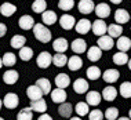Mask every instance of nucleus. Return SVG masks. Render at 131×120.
I'll return each mask as SVG.
<instances>
[{
    "label": "nucleus",
    "mask_w": 131,
    "mask_h": 120,
    "mask_svg": "<svg viewBox=\"0 0 131 120\" xmlns=\"http://www.w3.org/2000/svg\"><path fill=\"white\" fill-rule=\"evenodd\" d=\"M26 95H28V98L32 101H37V100H41L43 98V93H41V90L39 89V87L36 86V84H32V86H29L26 89Z\"/></svg>",
    "instance_id": "423d86ee"
},
{
    "label": "nucleus",
    "mask_w": 131,
    "mask_h": 120,
    "mask_svg": "<svg viewBox=\"0 0 131 120\" xmlns=\"http://www.w3.org/2000/svg\"><path fill=\"white\" fill-rule=\"evenodd\" d=\"M36 86L41 90L43 95L51 93V83H50V80L46 79V77H40V79H39L37 82H36Z\"/></svg>",
    "instance_id": "a878e982"
},
{
    "label": "nucleus",
    "mask_w": 131,
    "mask_h": 120,
    "mask_svg": "<svg viewBox=\"0 0 131 120\" xmlns=\"http://www.w3.org/2000/svg\"><path fill=\"white\" fill-rule=\"evenodd\" d=\"M36 63H37L39 68H41V69L48 68V66H50L51 63H52V55L50 54V52H47V51L40 52V54L37 55Z\"/></svg>",
    "instance_id": "7ed1b4c3"
},
{
    "label": "nucleus",
    "mask_w": 131,
    "mask_h": 120,
    "mask_svg": "<svg viewBox=\"0 0 131 120\" xmlns=\"http://www.w3.org/2000/svg\"><path fill=\"white\" fill-rule=\"evenodd\" d=\"M117 90L115 89L113 86H108V87H105L104 91H102V94H101V97L104 98L105 101H108V102H111V101H115L116 100V97H117Z\"/></svg>",
    "instance_id": "6ab92c4d"
},
{
    "label": "nucleus",
    "mask_w": 131,
    "mask_h": 120,
    "mask_svg": "<svg viewBox=\"0 0 131 120\" xmlns=\"http://www.w3.org/2000/svg\"><path fill=\"white\" fill-rule=\"evenodd\" d=\"M101 94L98 91H90L87 93V97H86V104H88V106H97V105L101 104Z\"/></svg>",
    "instance_id": "2eb2a0df"
},
{
    "label": "nucleus",
    "mask_w": 131,
    "mask_h": 120,
    "mask_svg": "<svg viewBox=\"0 0 131 120\" xmlns=\"http://www.w3.org/2000/svg\"><path fill=\"white\" fill-rule=\"evenodd\" d=\"M32 57H33V50H32L30 47H22L19 50V58L22 59V61H30Z\"/></svg>",
    "instance_id": "4c0bfd02"
},
{
    "label": "nucleus",
    "mask_w": 131,
    "mask_h": 120,
    "mask_svg": "<svg viewBox=\"0 0 131 120\" xmlns=\"http://www.w3.org/2000/svg\"><path fill=\"white\" fill-rule=\"evenodd\" d=\"M3 66V61H2V58H0V68Z\"/></svg>",
    "instance_id": "3c124183"
},
{
    "label": "nucleus",
    "mask_w": 131,
    "mask_h": 120,
    "mask_svg": "<svg viewBox=\"0 0 131 120\" xmlns=\"http://www.w3.org/2000/svg\"><path fill=\"white\" fill-rule=\"evenodd\" d=\"M127 63H128V69H130V70H131V58H130V59H128V62H127Z\"/></svg>",
    "instance_id": "09e8293b"
},
{
    "label": "nucleus",
    "mask_w": 131,
    "mask_h": 120,
    "mask_svg": "<svg viewBox=\"0 0 131 120\" xmlns=\"http://www.w3.org/2000/svg\"><path fill=\"white\" fill-rule=\"evenodd\" d=\"M72 112H73V106L70 104H68V102H62L58 108V113L62 117H70Z\"/></svg>",
    "instance_id": "7c9ffc66"
},
{
    "label": "nucleus",
    "mask_w": 131,
    "mask_h": 120,
    "mask_svg": "<svg viewBox=\"0 0 131 120\" xmlns=\"http://www.w3.org/2000/svg\"><path fill=\"white\" fill-rule=\"evenodd\" d=\"M117 120H130V117H119Z\"/></svg>",
    "instance_id": "8fccbe9b"
},
{
    "label": "nucleus",
    "mask_w": 131,
    "mask_h": 120,
    "mask_svg": "<svg viewBox=\"0 0 131 120\" xmlns=\"http://www.w3.org/2000/svg\"><path fill=\"white\" fill-rule=\"evenodd\" d=\"M18 25H19L21 29H24V30H30L32 28L35 26V19H33V17H30V15H22L18 19Z\"/></svg>",
    "instance_id": "dca6fc26"
},
{
    "label": "nucleus",
    "mask_w": 131,
    "mask_h": 120,
    "mask_svg": "<svg viewBox=\"0 0 131 120\" xmlns=\"http://www.w3.org/2000/svg\"><path fill=\"white\" fill-rule=\"evenodd\" d=\"M69 120H81V117H77V116H76V117H70Z\"/></svg>",
    "instance_id": "de8ad7c7"
},
{
    "label": "nucleus",
    "mask_w": 131,
    "mask_h": 120,
    "mask_svg": "<svg viewBox=\"0 0 131 120\" xmlns=\"http://www.w3.org/2000/svg\"><path fill=\"white\" fill-rule=\"evenodd\" d=\"M98 47L101 48V50H105V51H109L113 48V46H115V41H113L112 37H109L108 35H105V36H101L98 39Z\"/></svg>",
    "instance_id": "9d476101"
},
{
    "label": "nucleus",
    "mask_w": 131,
    "mask_h": 120,
    "mask_svg": "<svg viewBox=\"0 0 131 120\" xmlns=\"http://www.w3.org/2000/svg\"><path fill=\"white\" fill-rule=\"evenodd\" d=\"M106 120H117L119 119V109L117 108H108L104 113Z\"/></svg>",
    "instance_id": "ea45409f"
},
{
    "label": "nucleus",
    "mask_w": 131,
    "mask_h": 120,
    "mask_svg": "<svg viewBox=\"0 0 131 120\" xmlns=\"http://www.w3.org/2000/svg\"><path fill=\"white\" fill-rule=\"evenodd\" d=\"M47 8V2L46 0H35L32 4V10L37 14H43Z\"/></svg>",
    "instance_id": "473e14b6"
},
{
    "label": "nucleus",
    "mask_w": 131,
    "mask_h": 120,
    "mask_svg": "<svg viewBox=\"0 0 131 120\" xmlns=\"http://www.w3.org/2000/svg\"><path fill=\"white\" fill-rule=\"evenodd\" d=\"M128 55H127V52H116L115 55H113V62L116 63V65H126L127 62H128Z\"/></svg>",
    "instance_id": "72a5a7b5"
},
{
    "label": "nucleus",
    "mask_w": 131,
    "mask_h": 120,
    "mask_svg": "<svg viewBox=\"0 0 131 120\" xmlns=\"http://www.w3.org/2000/svg\"><path fill=\"white\" fill-rule=\"evenodd\" d=\"M94 11H95V15L98 17V19H105L111 15V7L106 3H100V4L95 6Z\"/></svg>",
    "instance_id": "20e7f679"
},
{
    "label": "nucleus",
    "mask_w": 131,
    "mask_h": 120,
    "mask_svg": "<svg viewBox=\"0 0 131 120\" xmlns=\"http://www.w3.org/2000/svg\"><path fill=\"white\" fill-rule=\"evenodd\" d=\"M101 57H102V50L98 47V46H93V47L88 48V51H87V58L90 59L91 62L100 61Z\"/></svg>",
    "instance_id": "aec40b11"
},
{
    "label": "nucleus",
    "mask_w": 131,
    "mask_h": 120,
    "mask_svg": "<svg viewBox=\"0 0 131 120\" xmlns=\"http://www.w3.org/2000/svg\"><path fill=\"white\" fill-rule=\"evenodd\" d=\"M86 75H87V77L90 80H97V79H100V77H101V69L98 68V66L93 65V66H90V68L87 69Z\"/></svg>",
    "instance_id": "c9c22d12"
},
{
    "label": "nucleus",
    "mask_w": 131,
    "mask_h": 120,
    "mask_svg": "<svg viewBox=\"0 0 131 120\" xmlns=\"http://www.w3.org/2000/svg\"><path fill=\"white\" fill-rule=\"evenodd\" d=\"M69 84H70V77L66 75V73H58V75L55 76V86H57V89L65 90Z\"/></svg>",
    "instance_id": "4468645a"
},
{
    "label": "nucleus",
    "mask_w": 131,
    "mask_h": 120,
    "mask_svg": "<svg viewBox=\"0 0 131 120\" xmlns=\"http://www.w3.org/2000/svg\"><path fill=\"white\" fill-rule=\"evenodd\" d=\"M108 36L109 37H120L123 33V26L119 25V24H111V25H108Z\"/></svg>",
    "instance_id": "bb28decb"
},
{
    "label": "nucleus",
    "mask_w": 131,
    "mask_h": 120,
    "mask_svg": "<svg viewBox=\"0 0 131 120\" xmlns=\"http://www.w3.org/2000/svg\"><path fill=\"white\" fill-rule=\"evenodd\" d=\"M15 11H17V7L14 4H11V3H8V2L3 3V4L0 6V13H2L3 17H11Z\"/></svg>",
    "instance_id": "c85d7f7f"
},
{
    "label": "nucleus",
    "mask_w": 131,
    "mask_h": 120,
    "mask_svg": "<svg viewBox=\"0 0 131 120\" xmlns=\"http://www.w3.org/2000/svg\"><path fill=\"white\" fill-rule=\"evenodd\" d=\"M33 115H32V109L30 108H24L21 109L17 115V120H32Z\"/></svg>",
    "instance_id": "58836bf2"
},
{
    "label": "nucleus",
    "mask_w": 131,
    "mask_h": 120,
    "mask_svg": "<svg viewBox=\"0 0 131 120\" xmlns=\"http://www.w3.org/2000/svg\"><path fill=\"white\" fill-rule=\"evenodd\" d=\"M2 61H3V65L4 66L11 68V66H14L15 62H17V55L14 54V52H6V54L2 57Z\"/></svg>",
    "instance_id": "2f4dec72"
},
{
    "label": "nucleus",
    "mask_w": 131,
    "mask_h": 120,
    "mask_svg": "<svg viewBox=\"0 0 131 120\" xmlns=\"http://www.w3.org/2000/svg\"><path fill=\"white\" fill-rule=\"evenodd\" d=\"M88 119L90 120H102L104 119V113L100 109H93L91 112H88Z\"/></svg>",
    "instance_id": "37998d69"
},
{
    "label": "nucleus",
    "mask_w": 131,
    "mask_h": 120,
    "mask_svg": "<svg viewBox=\"0 0 131 120\" xmlns=\"http://www.w3.org/2000/svg\"><path fill=\"white\" fill-rule=\"evenodd\" d=\"M120 95L123 98H131V82H124L120 84Z\"/></svg>",
    "instance_id": "e433bc0d"
},
{
    "label": "nucleus",
    "mask_w": 131,
    "mask_h": 120,
    "mask_svg": "<svg viewBox=\"0 0 131 120\" xmlns=\"http://www.w3.org/2000/svg\"><path fill=\"white\" fill-rule=\"evenodd\" d=\"M2 106H3V101L0 100V109H2Z\"/></svg>",
    "instance_id": "603ef678"
},
{
    "label": "nucleus",
    "mask_w": 131,
    "mask_h": 120,
    "mask_svg": "<svg viewBox=\"0 0 131 120\" xmlns=\"http://www.w3.org/2000/svg\"><path fill=\"white\" fill-rule=\"evenodd\" d=\"M128 115H130V120H131V109L128 111Z\"/></svg>",
    "instance_id": "864d4df0"
},
{
    "label": "nucleus",
    "mask_w": 131,
    "mask_h": 120,
    "mask_svg": "<svg viewBox=\"0 0 131 120\" xmlns=\"http://www.w3.org/2000/svg\"><path fill=\"white\" fill-rule=\"evenodd\" d=\"M77 7H79V11L81 14H90V13L94 11L95 4H94L93 0H80Z\"/></svg>",
    "instance_id": "f3484780"
},
{
    "label": "nucleus",
    "mask_w": 131,
    "mask_h": 120,
    "mask_svg": "<svg viewBox=\"0 0 131 120\" xmlns=\"http://www.w3.org/2000/svg\"><path fill=\"white\" fill-rule=\"evenodd\" d=\"M91 24L93 22H90L87 18H81L77 21V24L75 25V29L77 33H80V35H86L88 33V30L91 29Z\"/></svg>",
    "instance_id": "1a4fd4ad"
},
{
    "label": "nucleus",
    "mask_w": 131,
    "mask_h": 120,
    "mask_svg": "<svg viewBox=\"0 0 131 120\" xmlns=\"http://www.w3.org/2000/svg\"><path fill=\"white\" fill-rule=\"evenodd\" d=\"M81 66H83V59H81L79 55H73V57L68 58V68L72 70V72L79 70Z\"/></svg>",
    "instance_id": "5701e85b"
},
{
    "label": "nucleus",
    "mask_w": 131,
    "mask_h": 120,
    "mask_svg": "<svg viewBox=\"0 0 131 120\" xmlns=\"http://www.w3.org/2000/svg\"><path fill=\"white\" fill-rule=\"evenodd\" d=\"M19 79V73L17 70H6L3 75V80L6 84H15Z\"/></svg>",
    "instance_id": "4be33fe9"
},
{
    "label": "nucleus",
    "mask_w": 131,
    "mask_h": 120,
    "mask_svg": "<svg viewBox=\"0 0 131 120\" xmlns=\"http://www.w3.org/2000/svg\"><path fill=\"white\" fill-rule=\"evenodd\" d=\"M41 19L46 25H52V24L57 22V14L51 10H46V11L41 14Z\"/></svg>",
    "instance_id": "c756f323"
},
{
    "label": "nucleus",
    "mask_w": 131,
    "mask_h": 120,
    "mask_svg": "<svg viewBox=\"0 0 131 120\" xmlns=\"http://www.w3.org/2000/svg\"><path fill=\"white\" fill-rule=\"evenodd\" d=\"M123 0H111V3H113V4H120Z\"/></svg>",
    "instance_id": "49530a36"
},
{
    "label": "nucleus",
    "mask_w": 131,
    "mask_h": 120,
    "mask_svg": "<svg viewBox=\"0 0 131 120\" xmlns=\"http://www.w3.org/2000/svg\"><path fill=\"white\" fill-rule=\"evenodd\" d=\"M18 104H19V98H18V95L14 94V93L6 94L4 100H3V105H4L7 109H15L18 106Z\"/></svg>",
    "instance_id": "39448f33"
},
{
    "label": "nucleus",
    "mask_w": 131,
    "mask_h": 120,
    "mask_svg": "<svg viewBox=\"0 0 131 120\" xmlns=\"http://www.w3.org/2000/svg\"><path fill=\"white\" fill-rule=\"evenodd\" d=\"M119 77H120V73H119V70H116V69H106L105 72L102 73V79L109 84L117 82Z\"/></svg>",
    "instance_id": "ddd939ff"
},
{
    "label": "nucleus",
    "mask_w": 131,
    "mask_h": 120,
    "mask_svg": "<svg viewBox=\"0 0 131 120\" xmlns=\"http://www.w3.org/2000/svg\"><path fill=\"white\" fill-rule=\"evenodd\" d=\"M115 21L116 24H119V25H123V24H127L130 21V14L127 10L124 8H117L115 11Z\"/></svg>",
    "instance_id": "9b49d317"
},
{
    "label": "nucleus",
    "mask_w": 131,
    "mask_h": 120,
    "mask_svg": "<svg viewBox=\"0 0 131 120\" xmlns=\"http://www.w3.org/2000/svg\"><path fill=\"white\" fill-rule=\"evenodd\" d=\"M75 111H76V113L79 115V117L88 115V104H86V102H79V104L76 105Z\"/></svg>",
    "instance_id": "a19ab883"
},
{
    "label": "nucleus",
    "mask_w": 131,
    "mask_h": 120,
    "mask_svg": "<svg viewBox=\"0 0 131 120\" xmlns=\"http://www.w3.org/2000/svg\"><path fill=\"white\" fill-rule=\"evenodd\" d=\"M0 120H4V119H3V117H0Z\"/></svg>",
    "instance_id": "5fc2aeb1"
},
{
    "label": "nucleus",
    "mask_w": 131,
    "mask_h": 120,
    "mask_svg": "<svg viewBox=\"0 0 131 120\" xmlns=\"http://www.w3.org/2000/svg\"><path fill=\"white\" fill-rule=\"evenodd\" d=\"M91 29H93V33L95 36H105V33L108 32V25L104 19H97L91 24Z\"/></svg>",
    "instance_id": "f03ea898"
},
{
    "label": "nucleus",
    "mask_w": 131,
    "mask_h": 120,
    "mask_svg": "<svg viewBox=\"0 0 131 120\" xmlns=\"http://www.w3.org/2000/svg\"><path fill=\"white\" fill-rule=\"evenodd\" d=\"M7 33V26L3 22H0V37H3Z\"/></svg>",
    "instance_id": "c03bdc74"
},
{
    "label": "nucleus",
    "mask_w": 131,
    "mask_h": 120,
    "mask_svg": "<svg viewBox=\"0 0 131 120\" xmlns=\"http://www.w3.org/2000/svg\"><path fill=\"white\" fill-rule=\"evenodd\" d=\"M29 108L35 112H39V113H46V111H47V102H46L43 98H41V100H37V101H32Z\"/></svg>",
    "instance_id": "393cba45"
},
{
    "label": "nucleus",
    "mask_w": 131,
    "mask_h": 120,
    "mask_svg": "<svg viewBox=\"0 0 131 120\" xmlns=\"http://www.w3.org/2000/svg\"><path fill=\"white\" fill-rule=\"evenodd\" d=\"M52 63H54L55 66H58V68H62V66H65L66 63H68V58H66L65 54L57 52L54 57H52Z\"/></svg>",
    "instance_id": "f704fd0d"
},
{
    "label": "nucleus",
    "mask_w": 131,
    "mask_h": 120,
    "mask_svg": "<svg viewBox=\"0 0 131 120\" xmlns=\"http://www.w3.org/2000/svg\"><path fill=\"white\" fill-rule=\"evenodd\" d=\"M70 48H72L73 52H76V54H83V52H86L87 44H86V41H84L83 39H76V40L72 41Z\"/></svg>",
    "instance_id": "412c9836"
},
{
    "label": "nucleus",
    "mask_w": 131,
    "mask_h": 120,
    "mask_svg": "<svg viewBox=\"0 0 131 120\" xmlns=\"http://www.w3.org/2000/svg\"><path fill=\"white\" fill-rule=\"evenodd\" d=\"M58 7L62 11H69V10H72L75 7V0H59Z\"/></svg>",
    "instance_id": "79ce46f5"
},
{
    "label": "nucleus",
    "mask_w": 131,
    "mask_h": 120,
    "mask_svg": "<svg viewBox=\"0 0 131 120\" xmlns=\"http://www.w3.org/2000/svg\"><path fill=\"white\" fill-rule=\"evenodd\" d=\"M116 47L119 48V51L122 52H127L131 48V40L126 36H120L116 41Z\"/></svg>",
    "instance_id": "b1692460"
},
{
    "label": "nucleus",
    "mask_w": 131,
    "mask_h": 120,
    "mask_svg": "<svg viewBox=\"0 0 131 120\" xmlns=\"http://www.w3.org/2000/svg\"><path fill=\"white\" fill-rule=\"evenodd\" d=\"M37 120H52V117H51L50 115H46V113H44V115H41Z\"/></svg>",
    "instance_id": "a18cd8bd"
},
{
    "label": "nucleus",
    "mask_w": 131,
    "mask_h": 120,
    "mask_svg": "<svg viewBox=\"0 0 131 120\" xmlns=\"http://www.w3.org/2000/svg\"><path fill=\"white\" fill-rule=\"evenodd\" d=\"M59 25L62 26V29L70 30L72 28H75V25H76V19H75V17L65 14V15H62L61 18H59Z\"/></svg>",
    "instance_id": "0eeeda50"
},
{
    "label": "nucleus",
    "mask_w": 131,
    "mask_h": 120,
    "mask_svg": "<svg viewBox=\"0 0 131 120\" xmlns=\"http://www.w3.org/2000/svg\"><path fill=\"white\" fill-rule=\"evenodd\" d=\"M33 35L41 43H48L51 40V30L43 24H35L33 26Z\"/></svg>",
    "instance_id": "f257e3e1"
},
{
    "label": "nucleus",
    "mask_w": 131,
    "mask_h": 120,
    "mask_svg": "<svg viewBox=\"0 0 131 120\" xmlns=\"http://www.w3.org/2000/svg\"><path fill=\"white\" fill-rule=\"evenodd\" d=\"M68 47H69V43H68V40L63 39V37H58L52 41V48H54V51L59 52V54H63V52L68 50Z\"/></svg>",
    "instance_id": "6e6552de"
},
{
    "label": "nucleus",
    "mask_w": 131,
    "mask_h": 120,
    "mask_svg": "<svg viewBox=\"0 0 131 120\" xmlns=\"http://www.w3.org/2000/svg\"><path fill=\"white\" fill-rule=\"evenodd\" d=\"M25 43H26V37L22 36V35H15V36H13L11 41H10L11 47L13 48H18V50H21L22 47H25Z\"/></svg>",
    "instance_id": "cd10ccee"
},
{
    "label": "nucleus",
    "mask_w": 131,
    "mask_h": 120,
    "mask_svg": "<svg viewBox=\"0 0 131 120\" xmlns=\"http://www.w3.org/2000/svg\"><path fill=\"white\" fill-rule=\"evenodd\" d=\"M51 101L55 102V104H62V102H66V91L62 89H55L51 90Z\"/></svg>",
    "instance_id": "f8f14e48"
},
{
    "label": "nucleus",
    "mask_w": 131,
    "mask_h": 120,
    "mask_svg": "<svg viewBox=\"0 0 131 120\" xmlns=\"http://www.w3.org/2000/svg\"><path fill=\"white\" fill-rule=\"evenodd\" d=\"M73 90H75V93L77 94H84L88 91V82L86 79H76L75 82H73Z\"/></svg>",
    "instance_id": "a211bd4d"
}]
</instances>
